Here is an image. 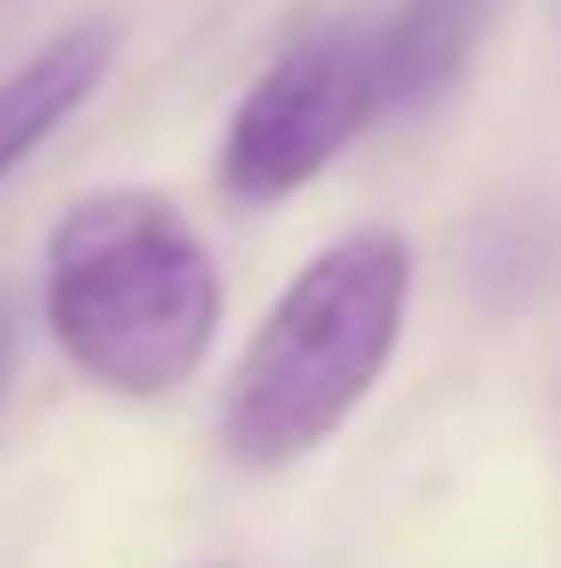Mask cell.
<instances>
[{"mask_svg":"<svg viewBox=\"0 0 561 568\" xmlns=\"http://www.w3.org/2000/svg\"><path fill=\"white\" fill-rule=\"evenodd\" d=\"M43 317L109 396H173L224 332V274L202 231L152 187H101L43 245Z\"/></svg>","mask_w":561,"mask_h":568,"instance_id":"1","label":"cell"},{"mask_svg":"<svg viewBox=\"0 0 561 568\" xmlns=\"http://www.w3.org/2000/svg\"><path fill=\"white\" fill-rule=\"evenodd\" d=\"M410 274L404 231L367 223L274 295L224 388V454L238 468H288L353 425L404 346Z\"/></svg>","mask_w":561,"mask_h":568,"instance_id":"2","label":"cell"},{"mask_svg":"<svg viewBox=\"0 0 561 568\" xmlns=\"http://www.w3.org/2000/svg\"><path fill=\"white\" fill-rule=\"evenodd\" d=\"M375 123H381L375 14H338V22H317L309 37H295L245 87V101L231 109L224 152H216V181L253 209L288 202Z\"/></svg>","mask_w":561,"mask_h":568,"instance_id":"3","label":"cell"},{"mask_svg":"<svg viewBox=\"0 0 561 568\" xmlns=\"http://www.w3.org/2000/svg\"><path fill=\"white\" fill-rule=\"evenodd\" d=\"M504 0H396L375 14V65H381V115L439 109L468 80L482 37Z\"/></svg>","mask_w":561,"mask_h":568,"instance_id":"4","label":"cell"},{"mask_svg":"<svg viewBox=\"0 0 561 568\" xmlns=\"http://www.w3.org/2000/svg\"><path fill=\"white\" fill-rule=\"evenodd\" d=\"M109 65H115V29L109 22H72V29H58L51 43H37V51L0 80V181H8L58 123H72V115L94 101V87L109 80Z\"/></svg>","mask_w":561,"mask_h":568,"instance_id":"5","label":"cell"},{"mask_svg":"<svg viewBox=\"0 0 561 568\" xmlns=\"http://www.w3.org/2000/svg\"><path fill=\"white\" fill-rule=\"evenodd\" d=\"M8 375H14V317L0 303V403H8Z\"/></svg>","mask_w":561,"mask_h":568,"instance_id":"6","label":"cell"}]
</instances>
